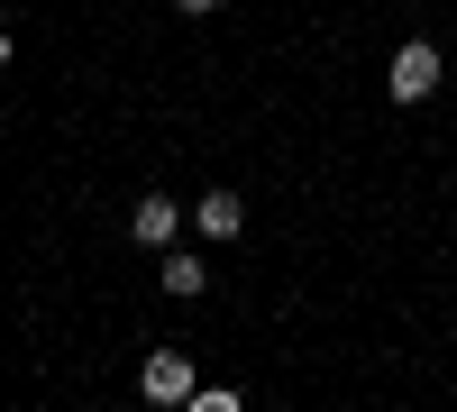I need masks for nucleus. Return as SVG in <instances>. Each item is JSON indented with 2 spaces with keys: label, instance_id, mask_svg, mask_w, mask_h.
<instances>
[{
  "label": "nucleus",
  "instance_id": "obj_1",
  "mask_svg": "<svg viewBox=\"0 0 457 412\" xmlns=\"http://www.w3.org/2000/svg\"><path fill=\"white\" fill-rule=\"evenodd\" d=\"M439 73H448V64H439L430 37H403L394 64H385V92H394V101H430V92H439Z\"/></svg>",
  "mask_w": 457,
  "mask_h": 412
},
{
  "label": "nucleus",
  "instance_id": "obj_2",
  "mask_svg": "<svg viewBox=\"0 0 457 412\" xmlns=\"http://www.w3.org/2000/svg\"><path fill=\"white\" fill-rule=\"evenodd\" d=\"M137 394L146 403H165V412H183L202 394V376H193V357H174V349H146V366H137Z\"/></svg>",
  "mask_w": 457,
  "mask_h": 412
},
{
  "label": "nucleus",
  "instance_id": "obj_3",
  "mask_svg": "<svg viewBox=\"0 0 457 412\" xmlns=\"http://www.w3.org/2000/svg\"><path fill=\"white\" fill-rule=\"evenodd\" d=\"M129 230H137L146 248H183V202H174V193H137V202H129Z\"/></svg>",
  "mask_w": 457,
  "mask_h": 412
},
{
  "label": "nucleus",
  "instance_id": "obj_4",
  "mask_svg": "<svg viewBox=\"0 0 457 412\" xmlns=\"http://www.w3.org/2000/svg\"><path fill=\"white\" fill-rule=\"evenodd\" d=\"M193 220H202V239H238V230H247V202H238V193H202Z\"/></svg>",
  "mask_w": 457,
  "mask_h": 412
},
{
  "label": "nucleus",
  "instance_id": "obj_5",
  "mask_svg": "<svg viewBox=\"0 0 457 412\" xmlns=\"http://www.w3.org/2000/svg\"><path fill=\"white\" fill-rule=\"evenodd\" d=\"M156 284L193 303V293H211V266H202V256H183V248H165V275H156Z\"/></svg>",
  "mask_w": 457,
  "mask_h": 412
},
{
  "label": "nucleus",
  "instance_id": "obj_6",
  "mask_svg": "<svg viewBox=\"0 0 457 412\" xmlns=\"http://www.w3.org/2000/svg\"><path fill=\"white\" fill-rule=\"evenodd\" d=\"M183 412H247V403H238V394H193Z\"/></svg>",
  "mask_w": 457,
  "mask_h": 412
},
{
  "label": "nucleus",
  "instance_id": "obj_7",
  "mask_svg": "<svg viewBox=\"0 0 457 412\" xmlns=\"http://www.w3.org/2000/svg\"><path fill=\"white\" fill-rule=\"evenodd\" d=\"M174 10H183V19H202V10H220V0H174Z\"/></svg>",
  "mask_w": 457,
  "mask_h": 412
},
{
  "label": "nucleus",
  "instance_id": "obj_8",
  "mask_svg": "<svg viewBox=\"0 0 457 412\" xmlns=\"http://www.w3.org/2000/svg\"><path fill=\"white\" fill-rule=\"evenodd\" d=\"M0 64H10V28H0Z\"/></svg>",
  "mask_w": 457,
  "mask_h": 412
},
{
  "label": "nucleus",
  "instance_id": "obj_9",
  "mask_svg": "<svg viewBox=\"0 0 457 412\" xmlns=\"http://www.w3.org/2000/svg\"><path fill=\"white\" fill-rule=\"evenodd\" d=\"M0 10H10V0H0Z\"/></svg>",
  "mask_w": 457,
  "mask_h": 412
}]
</instances>
